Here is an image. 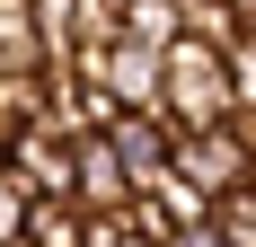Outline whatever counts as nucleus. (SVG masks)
Masks as SVG:
<instances>
[{
    "mask_svg": "<svg viewBox=\"0 0 256 247\" xmlns=\"http://www.w3.org/2000/svg\"><path fill=\"white\" fill-rule=\"evenodd\" d=\"M159 115L177 132H212V124L238 115V88H230V53L204 44V36H177L168 44V106Z\"/></svg>",
    "mask_w": 256,
    "mask_h": 247,
    "instance_id": "obj_1",
    "label": "nucleus"
},
{
    "mask_svg": "<svg viewBox=\"0 0 256 247\" xmlns=\"http://www.w3.org/2000/svg\"><path fill=\"white\" fill-rule=\"evenodd\" d=\"M80 71H98L115 98H124V115H159L168 106V53L159 44H142V36H115V44H88V53H71Z\"/></svg>",
    "mask_w": 256,
    "mask_h": 247,
    "instance_id": "obj_2",
    "label": "nucleus"
},
{
    "mask_svg": "<svg viewBox=\"0 0 256 247\" xmlns=\"http://www.w3.org/2000/svg\"><path fill=\"white\" fill-rule=\"evenodd\" d=\"M115 115H124V98L106 88L98 71H80V62H44V124H62V132H115Z\"/></svg>",
    "mask_w": 256,
    "mask_h": 247,
    "instance_id": "obj_3",
    "label": "nucleus"
},
{
    "mask_svg": "<svg viewBox=\"0 0 256 247\" xmlns=\"http://www.w3.org/2000/svg\"><path fill=\"white\" fill-rule=\"evenodd\" d=\"M9 176H18L26 194H71V186H80V132L26 124L18 142H9Z\"/></svg>",
    "mask_w": 256,
    "mask_h": 247,
    "instance_id": "obj_4",
    "label": "nucleus"
},
{
    "mask_svg": "<svg viewBox=\"0 0 256 247\" xmlns=\"http://www.w3.org/2000/svg\"><path fill=\"white\" fill-rule=\"evenodd\" d=\"M177 168L221 203L230 186H248V176H256V150L238 142V124H212V132H177Z\"/></svg>",
    "mask_w": 256,
    "mask_h": 247,
    "instance_id": "obj_5",
    "label": "nucleus"
},
{
    "mask_svg": "<svg viewBox=\"0 0 256 247\" xmlns=\"http://www.w3.org/2000/svg\"><path fill=\"white\" fill-rule=\"evenodd\" d=\"M98 221H124L132 230V203H142V186H132V168H124V150L106 142V132H88L80 142V186H71Z\"/></svg>",
    "mask_w": 256,
    "mask_h": 247,
    "instance_id": "obj_6",
    "label": "nucleus"
},
{
    "mask_svg": "<svg viewBox=\"0 0 256 247\" xmlns=\"http://www.w3.org/2000/svg\"><path fill=\"white\" fill-rule=\"evenodd\" d=\"M44 26H36V0H0V71H44Z\"/></svg>",
    "mask_w": 256,
    "mask_h": 247,
    "instance_id": "obj_7",
    "label": "nucleus"
},
{
    "mask_svg": "<svg viewBox=\"0 0 256 247\" xmlns=\"http://www.w3.org/2000/svg\"><path fill=\"white\" fill-rule=\"evenodd\" d=\"M36 26H44L53 62H71V53L88 44V0H36Z\"/></svg>",
    "mask_w": 256,
    "mask_h": 247,
    "instance_id": "obj_8",
    "label": "nucleus"
},
{
    "mask_svg": "<svg viewBox=\"0 0 256 247\" xmlns=\"http://www.w3.org/2000/svg\"><path fill=\"white\" fill-rule=\"evenodd\" d=\"M26 124H44V71H0V132L18 142Z\"/></svg>",
    "mask_w": 256,
    "mask_h": 247,
    "instance_id": "obj_9",
    "label": "nucleus"
},
{
    "mask_svg": "<svg viewBox=\"0 0 256 247\" xmlns=\"http://www.w3.org/2000/svg\"><path fill=\"white\" fill-rule=\"evenodd\" d=\"M177 18H186V36H204V44H221V53L248 36V18H238L230 0H177Z\"/></svg>",
    "mask_w": 256,
    "mask_h": 247,
    "instance_id": "obj_10",
    "label": "nucleus"
},
{
    "mask_svg": "<svg viewBox=\"0 0 256 247\" xmlns=\"http://www.w3.org/2000/svg\"><path fill=\"white\" fill-rule=\"evenodd\" d=\"M150 203L168 212V230H186V221H212V194H204V186H194L186 168H168V176H159V186H150Z\"/></svg>",
    "mask_w": 256,
    "mask_h": 247,
    "instance_id": "obj_11",
    "label": "nucleus"
},
{
    "mask_svg": "<svg viewBox=\"0 0 256 247\" xmlns=\"http://www.w3.org/2000/svg\"><path fill=\"white\" fill-rule=\"evenodd\" d=\"M124 36H142V44H177L186 36V18H177V0H124Z\"/></svg>",
    "mask_w": 256,
    "mask_h": 247,
    "instance_id": "obj_12",
    "label": "nucleus"
},
{
    "mask_svg": "<svg viewBox=\"0 0 256 247\" xmlns=\"http://www.w3.org/2000/svg\"><path fill=\"white\" fill-rule=\"evenodd\" d=\"M26 212H36V194H26L18 176H0V247H18V238H26Z\"/></svg>",
    "mask_w": 256,
    "mask_h": 247,
    "instance_id": "obj_13",
    "label": "nucleus"
},
{
    "mask_svg": "<svg viewBox=\"0 0 256 247\" xmlns=\"http://www.w3.org/2000/svg\"><path fill=\"white\" fill-rule=\"evenodd\" d=\"M115 247H159V238H142V230H124V238H115Z\"/></svg>",
    "mask_w": 256,
    "mask_h": 247,
    "instance_id": "obj_14",
    "label": "nucleus"
},
{
    "mask_svg": "<svg viewBox=\"0 0 256 247\" xmlns=\"http://www.w3.org/2000/svg\"><path fill=\"white\" fill-rule=\"evenodd\" d=\"M230 9H238V18H248V26H256V0H230Z\"/></svg>",
    "mask_w": 256,
    "mask_h": 247,
    "instance_id": "obj_15",
    "label": "nucleus"
},
{
    "mask_svg": "<svg viewBox=\"0 0 256 247\" xmlns=\"http://www.w3.org/2000/svg\"><path fill=\"white\" fill-rule=\"evenodd\" d=\"M18 247H36V238H18Z\"/></svg>",
    "mask_w": 256,
    "mask_h": 247,
    "instance_id": "obj_16",
    "label": "nucleus"
}]
</instances>
